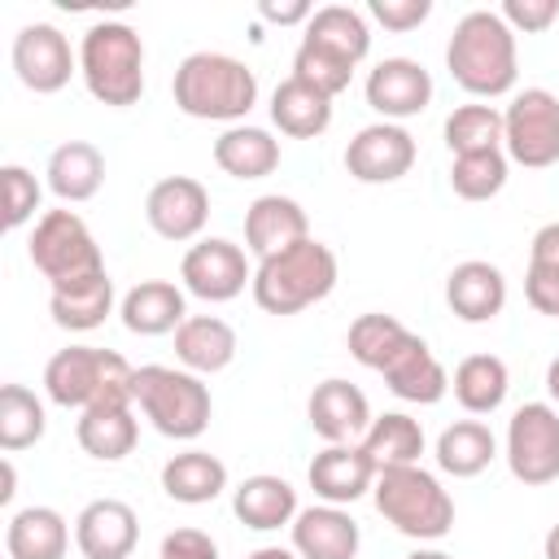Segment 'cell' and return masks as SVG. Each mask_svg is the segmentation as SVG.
Listing matches in <instances>:
<instances>
[{
    "label": "cell",
    "mask_w": 559,
    "mask_h": 559,
    "mask_svg": "<svg viewBox=\"0 0 559 559\" xmlns=\"http://www.w3.org/2000/svg\"><path fill=\"white\" fill-rule=\"evenodd\" d=\"M445 70L467 96H480V100L507 96L515 87V74H520L515 31L502 22L498 9H472L454 22L445 44Z\"/></svg>",
    "instance_id": "cell-1"
},
{
    "label": "cell",
    "mask_w": 559,
    "mask_h": 559,
    "mask_svg": "<svg viewBox=\"0 0 559 559\" xmlns=\"http://www.w3.org/2000/svg\"><path fill=\"white\" fill-rule=\"evenodd\" d=\"M170 96L175 109L201 122H245V114L258 105V74L227 52H188L175 66L170 79Z\"/></svg>",
    "instance_id": "cell-2"
},
{
    "label": "cell",
    "mask_w": 559,
    "mask_h": 559,
    "mask_svg": "<svg viewBox=\"0 0 559 559\" xmlns=\"http://www.w3.org/2000/svg\"><path fill=\"white\" fill-rule=\"evenodd\" d=\"M336 288V253L306 236L297 240L293 249L275 253V258H262L253 266V301L266 310V314H297L314 301H323L328 293Z\"/></svg>",
    "instance_id": "cell-3"
},
{
    "label": "cell",
    "mask_w": 559,
    "mask_h": 559,
    "mask_svg": "<svg viewBox=\"0 0 559 559\" xmlns=\"http://www.w3.org/2000/svg\"><path fill=\"white\" fill-rule=\"evenodd\" d=\"M79 74L100 105L127 109L144 96V39L131 22H92L79 39Z\"/></svg>",
    "instance_id": "cell-4"
},
{
    "label": "cell",
    "mask_w": 559,
    "mask_h": 559,
    "mask_svg": "<svg viewBox=\"0 0 559 559\" xmlns=\"http://www.w3.org/2000/svg\"><path fill=\"white\" fill-rule=\"evenodd\" d=\"M131 397L144 411V419L170 441H197L210 428V415H214L210 384L197 371H183V367H162V362L135 367Z\"/></svg>",
    "instance_id": "cell-5"
},
{
    "label": "cell",
    "mask_w": 559,
    "mask_h": 559,
    "mask_svg": "<svg viewBox=\"0 0 559 559\" xmlns=\"http://www.w3.org/2000/svg\"><path fill=\"white\" fill-rule=\"evenodd\" d=\"M376 511L411 542H441L454 528V498L441 489V480L432 472H424L419 463L411 467H384L376 472L371 485Z\"/></svg>",
    "instance_id": "cell-6"
},
{
    "label": "cell",
    "mask_w": 559,
    "mask_h": 559,
    "mask_svg": "<svg viewBox=\"0 0 559 559\" xmlns=\"http://www.w3.org/2000/svg\"><path fill=\"white\" fill-rule=\"evenodd\" d=\"M131 376H135V367L118 349L66 345L44 367V393H48V402H57L66 411H87L109 397H131Z\"/></svg>",
    "instance_id": "cell-7"
},
{
    "label": "cell",
    "mask_w": 559,
    "mask_h": 559,
    "mask_svg": "<svg viewBox=\"0 0 559 559\" xmlns=\"http://www.w3.org/2000/svg\"><path fill=\"white\" fill-rule=\"evenodd\" d=\"M26 253H31L35 271H39L52 288L105 271L100 245H96L92 227H87L74 210H44V214L35 218V231H31V240H26Z\"/></svg>",
    "instance_id": "cell-8"
},
{
    "label": "cell",
    "mask_w": 559,
    "mask_h": 559,
    "mask_svg": "<svg viewBox=\"0 0 559 559\" xmlns=\"http://www.w3.org/2000/svg\"><path fill=\"white\" fill-rule=\"evenodd\" d=\"M502 153L528 170L559 162V96L550 87H524L511 96L502 109Z\"/></svg>",
    "instance_id": "cell-9"
},
{
    "label": "cell",
    "mask_w": 559,
    "mask_h": 559,
    "mask_svg": "<svg viewBox=\"0 0 559 559\" xmlns=\"http://www.w3.org/2000/svg\"><path fill=\"white\" fill-rule=\"evenodd\" d=\"M507 467L520 485L559 480V411L550 402H524L507 419Z\"/></svg>",
    "instance_id": "cell-10"
},
{
    "label": "cell",
    "mask_w": 559,
    "mask_h": 559,
    "mask_svg": "<svg viewBox=\"0 0 559 559\" xmlns=\"http://www.w3.org/2000/svg\"><path fill=\"white\" fill-rule=\"evenodd\" d=\"M9 57H13V74L22 79V87H31L39 96L61 92L79 74V52L70 48L66 31L52 26V22H26L13 35Z\"/></svg>",
    "instance_id": "cell-11"
},
{
    "label": "cell",
    "mask_w": 559,
    "mask_h": 559,
    "mask_svg": "<svg viewBox=\"0 0 559 559\" xmlns=\"http://www.w3.org/2000/svg\"><path fill=\"white\" fill-rule=\"evenodd\" d=\"M179 280H183V293H192L201 301H231L245 293V284H253V266L236 240L205 236L183 253Z\"/></svg>",
    "instance_id": "cell-12"
},
{
    "label": "cell",
    "mask_w": 559,
    "mask_h": 559,
    "mask_svg": "<svg viewBox=\"0 0 559 559\" xmlns=\"http://www.w3.org/2000/svg\"><path fill=\"white\" fill-rule=\"evenodd\" d=\"M415 166V135L402 122H367L345 144V170L358 183H397Z\"/></svg>",
    "instance_id": "cell-13"
},
{
    "label": "cell",
    "mask_w": 559,
    "mask_h": 559,
    "mask_svg": "<svg viewBox=\"0 0 559 559\" xmlns=\"http://www.w3.org/2000/svg\"><path fill=\"white\" fill-rule=\"evenodd\" d=\"M144 218L162 240H197L210 223V192L192 175H166L144 197Z\"/></svg>",
    "instance_id": "cell-14"
},
{
    "label": "cell",
    "mask_w": 559,
    "mask_h": 559,
    "mask_svg": "<svg viewBox=\"0 0 559 559\" xmlns=\"http://www.w3.org/2000/svg\"><path fill=\"white\" fill-rule=\"evenodd\" d=\"M362 96L380 114V122H402L432 105V74L415 57H384L367 70Z\"/></svg>",
    "instance_id": "cell-15"
},
{
    "label": "cell",
    "mask_w": 559,
    "mask_h": 559,
    "mask_svg": "<svg viewBox=\"0 0 559 559\" xmlns=\"http://www.w3.org/2000/svg\"><path fill=\"white\" fill-rule=\"evenodd\" d=\"M306 419H310L314 437H323L328 445H354L367 437L376 415H371V402L358 384L332 376V380L314 384V393L306 402Z\"/></svg>",
    "instance_id": "cell-16"
},
{
    "label": "cell",
    "mask_w": 559,
    "mask_h": 559,
    "mask_svg": "<svg viewBox=\"0 0 559 559\" xmlns=\"http://www.w3.org/2000/svg\"><path fill=\"white\" fill-rule=\"evenodd\" d=\"M140 542V520L122 498H92L74 515V546L83 559H127Z\"/></svg>",
    "instance_id": "cell-17"
},
{
    "label": "cell",
    "mask_w": 559,
    "mask_h": 559,
    "mask_svg": "<svg viewBox=\"0 0 559 559\" xmlns=\"http://www.w3.org/2000/svg\"><path fill=\"white\" fill-rule=\"evenodd\" d=\"M288 537L297 559H358V546H362L358 520L332 502L301 507L297 520L288 524Z\"/></svg>",
    "instance_id": "cell-18"
},
{
    "label": "cell",
    "mask_w": 559,
    "mask_h": 559,
    "mask_svg": "<svg viewBox=\"0 0 559 559\" xmlns=\"http://www.w3.org/2000/svg\"><path fill=\"white\" fill-rule=\"evenodd\" d=\"M306 236H310V218H306L301 201H293L284 192H262V197L249 201V210H245V249L258 262L293 249Z\"/></svg>",
    "instance_id": "cell-19"
},
{
    "label": "cell",
    "mask_w": 559,
    "mask_h": 559,
    "mask_svg": "<svg viewBox=\"0 0 559 559\" xmlns=\"http://www.w3.org/2000/svg\"><path fill=\"white\" fill-rule=\"evenodd\" d=\"M306 480L314 489L319 502H332V507H349L358 502L362 493H371L376 485V463L371 454L354 441V445H323L310 467H306Z\"/></svg>",
    "instance_id": "cell-20"
},
{
    "label": "cell",
    "mask_w": 559,
    "mask_h": 559,
    "mask_svg": "<svg viewBox=\"0 0 559 559\" xmlns=\"http://www.w3.org/2000/svg\"><path fill=\"white\" fill-rule=\"evenodd\" d=\"M445 306L463 323H489L507 306V275L485 258H467L445 275Z\"/></svg>",
    "instance_id": "cell-21"
},
{
    "label": "cell",
    "mask_w": 559,
    "mask_h": 559,
    "mask_svg": "<svg viewBox=\"0 0 559 559\" xmlns=\"http://www.w3.org/2000/svg\"><path fill=\"white\" fill-rule=\"evenodd\" d=\"M135 397H109V402H96L87 411H79V424H74V437L83 445V454L100 459V463H118L135 450L140 441V424H135Z\"/></svg>",
    "instance_id": "cell-22"
},
{
    "label": "cell",
    "mask_w": 559,
    "mask_h": 559,
    "mask_svg": "<svg viewBox=\"0 0 559 559\" xmlns=\"http://www.w3.org/2000/svg\"><path fill=\"white\" fill-rule=\"evenodd\" d=\"M380 376H384V389L393 397L415 402V406H432L450 393V376H445V367L437 362V354L428 349L424 336H411Z\"/></svg>",
    "instance_id": "cell-23"
},
{
    "label": "cell",
    "mask_w": 559,
    "mask_h": 559,
    "mask_svg": "<svg viewBox=\"0 0 559 559\" xmlns=\"http://www.w3.org/2000/svg\"><path fill=\"white\" fill-rule=\"evenodd\" d=\"M122 328L135 336H166L188 319V293L170 280H140L122 301H118Z\"/></svg>",
    "instance_id": "cell-24"
},
{
    "label": "cell",
    "mask_w": 559,
    "mask_h": 559,
    "mask_svg": "<svg viewBox=\"0 0 559 559\" xmlns=\"http://www.w3.org/2000/svg\"><path fill=\"white\" fill-rule=\"evenodd\" d=\"M236 328L218 314H188L179 328H175V358L183 371H197V376H214L223 367H231L236 358Z\"/></svg>",
    "instance_id": "cell-25"
},
{
    "label": "cell",
    "mask_w": 559,
    "mask_h": 559,
    "mask_svg": "<svg viewBox=\"0 0 559 559\" xmlns=\"http://www.w3.org/2000/svg\"><path fill=\"white\" fill-rule=\"evenodd\" d=\"M231 511L245 528L253 533H271V528H284L297 520V489L284 480V476H271V472H258V476H245L236 489H231Z\"/></svg>",
    "instance_id": "cell-26"
},
{
    "label": "cell",
    "mask_w": 559,
    "mask_h": 559,
    "mask_svg": "<svg viewBox=\"0 0 559 559\" xmlns=\"http://www.w3.org/2000/svg\"><path fill=\"white\" fill-rule=\"evenodd\" d=\"M44 183L57 201L66 205H79V201H92L105 183V157L96 144L87 140H66L48 153V166H44Z\"/></svg>",
    "instance_id": "cell-27"
},
{
    "label": "cell",
    "mask_w": 559,
    "mask_h": 559,
    "mask_svg": "<svg viewBox=\"0 0 559 559\" xmlns=\"http://www.w3.org/2000/svg\"><path fill=\"white\" fill-rule=\"evenodd\" d=\"M271 122L280 127V135L293 140H314L332 127V96L319 92L314 83L288 74L280 79V87L271 92Z\"/></svg>",
    "instance_id": "cell-28"
},
{
    "label": "cell",
    "mask_w": 559,
    "mask_h": 559,
    "mask_svg": "<svg viewBox=\"0 0 559 559\" xmlns=\"http://www.w3.org/2000/svg\"><path fill=\"white\" fill-rule=\"evenodd\" d=\"M214 166L231 179H266L280 166V140L266 127L236 122L214 140Z\"/></svg>",
    "instance_id": "cell-29"
},
{
    "label": "cell",
    "mask_w": 559,
    "mask_h": 559,
    "mask_svg": "<svg viewBox=\"0 0 559 559\" xmlns=\"http://www.w3.org/2000/svg\"><path fill=\"white\" fill-rule=\"evenodd\" d=\"M4 550L9 559H66L70 524L57 507H22L9 515Z\"/></svg>",
    "instance_id": "cell-30"
},
{
    "label": "cell",
    "mask_w": 559,
    "mask_h": 559,
    "mask_svg": "<svg viewBox=\"0 0 559 559\" xmlns=\"http://www.w3.org/2000/svg\"><path fill=\"white\" fill-rule=\"evenodd\" d=\"M48 314L57 328L66 332H92L114 314V280L109 271L74 280V284H57L48 293Z\"/></svg>",
    "instance_id": "cell-31"
},
{
    "label": "cell",
    "mask_w": 559,
    "mask_h": 559,
    "mask_svg": "<svg viewBox=\"0 0 559 559\" xmlns=\"http://www.w3.org/2000/svg\"><path fill=\"white\" fill-rule=\"evenodd\" d=\"M162 489H166L170 502H183V507L214 502L227 489V463L218 454H210V450L170 454L162 463Z\"/></svg>",
    "instance_id": "cell-32"
},
{
    "label": "cell",
    "mask_w": 559,
    "mask_h": 559,
    "mask_svg": "<svg viewBox=\"0 0 559 559\" xmlns=\"http://www.w3.org/2000/svg\"><path fill=\"white\" fill-rule=\"evenodd\" d=\"M432 459H437V467L445 476L467 480V476H480L498 459V441H493L489 424H480V419H454L450 428H441Z\"/></svg>",
    "instance_id": "cell-33"
},
{
    "label": "cell",
    "mask_w": 559,
    "mask_h": 559,
    "mask_svg": "<svg viewBox=\"0 0 559 559\" xmlns=\"http://www.w3.org/2000/svg\"><path fill=\"white\" fill-rule=\"evenodd\" d=\"M450 389H454V402L467 411V415H493L502 402H507V389H511V371L498 354H467L454 376H450Z\"/></svg>",
    "instance_id": "cell-34"
},
{
    "label": "cell",
    "mask_w": 559,
    "mask_h": 559,
    "mask_svg": "<svg viewBox=\"0 0 559 559\" xmlns=\"http://www.w3.org/2000/svg\"><path fill=\"white\" fill-rule=\"evenodd\" d=\"M301 39L306 44H319V48H328V52L354 61V66L371 52V26L349 4H323V9H314L310 22L301 26Z\"/></svg>",
    "instance_id": "cell-35"
},
{
    "label": "cell",
    "mask_w": 559,
    "mask_h": 559,
    "mask_svg": "<svg viewBox=\"0 0 559 559\" xmlns=\"http://www.w3.org/2000/svg\"><path fill=\"white\" fill-rule=\"evenodd\" d=\"M358 445L371 454L376 472H384V467H411L424 454V428L406 411H384V415L371 419V428H367V437Z\"/></svg>",
    "instance_id": "cell-36"
},
{
    "label": "cell",
    "mask_w": 559,
    "mask_h": 559,
    "mask_svg": "<svg viewBox=\"0 0 559 559\" xmlns=\"http://www.w3.org/2000/svg\"><path fill=\"white\" fill-rule=\"evenodd\" d=\"M411 336H415V332H411L406 323H397L393 314L371 310V314H358V319L349 323L345 345H349L354 362H362L367 371H384V367L393 362V354H397Z\"/></svg>",
    "instance_id": "cell-37"
},
{
    "label": "cell",
    "mask_w": 559,
    "mask_h": 559,
    "mask_svg": "<svg viewBox=\"0 0 559 559\" xmlns=\"http://www.w3.org/2000/svg\"><path fill=\"white\" fill-rule=\"evenodd\" d=\"M445 148L454 157L463 153H489V148H502V109L485 105V100H472V105H454L445 127Z\"/></svg>",
    "instance_id": "cell-38"
},
{
    "label": "cell",
    "mask_w": 559,
    "mask_h": 559,
    "mask_svg": "<svg viewBox=\"0 0 559 559\" xmlns=\"http://www.w3.org/2000/svg\"><path fill=\"white\" fill-rule=\"evenodd\" d=\"M44 428H48L44 402L26 384H4L0 389V450L4 454L26 450L44 437Z\"/></svg>",
    "instance_id": "cell-39"
},
{
    "label": "cell",
    "mask_w": 559,
    "mask_h": 559,
    "mask_svg": "<svg viewBox=\"0 0 559 559\" xmlns=\"http://www.w3.org/2000/svg\"><path fill=\"white\" fill-rule=\"evenodd\" d=\"M507 153L502 148H489V153H463L450 162V188L463 197V201H489L507 188Z\"/></svg>",
    "instance_id": "cell-40"
},
{
    "label": "cell",
    "mask_w": 559,
    "mask_h": 559,
    "mask_svg": "<svg viewBox=\"0 0 559 559\" xmlns=\"http://www.w3.org/2000/svg\"><path fill=\"white\" fill-rule=\"evenodd\" d=\"M354 70H358L354 61H345V57L319 48V44H306V39H301L297 52H293V74L306 79V83H314V87L328 92V96H341V92L349 87Z\"/></svg>",
    "instance_id": "cell-41"
},
{
    "label": "cell",
    "mask_w": 559,
    "mask_h": 559,
    "mask_svg": "<svg viewBox=\"0 0 559 559\" xmlns=\"http://www.w3.org/2000/svg\"><path fill=\"white\" fill-rule=\"evenodd\" d=\"M0 192H4V227L9 231L26 227L35 218V210H39V201H44V183L17 162L0 166Z\"/></svg>",
    "instance_id": "cell-42"
},
{
    "label": "cell",
    "mask_w": 559,
    "mask_h": 559,
    "mask_svg": "<svg viewBox=\"0 0 559 559\" xmlns=\"http://www.w3.org/2000/svg\"><path fill=\"white\" fill-rule=\"evenodd\" d=\"M367 13H371L384 31H397V35H402V31H415V26L428 22L432 0H371Z\"/></svg>",
    "instance_id": "cell-43"
},
{
    "label": "cell",
    "mask_w": 559,
    "mask_h": 559,
    "mask_svg": "<svg viewBox=\"0 0 559 559\" xmlns=\"http://www.w3.org/2000/svg\"><path fill=\"white\" fill-rule=\"evenodd\" d=\"M498 13H502V22H507L511 31L537 35V31H546V26L559 17V0H507Z\"/></svg>",
    "instance_id": "cell-44"
},
{
    "label": "cell",
    "mask_w": 559,
    "mask_h": 559,
    "mask_svg": "<svg viewBox=\"0 0 559 559\" xmlns=\"http://www.w3.org/2000/svg\"><path fill=\"white\" fill-rule=\"evenodd\" d=\"M524 297H528V306H533L537 314H555V319H559V266L528 262Z\"/></svg>",
    "instance_id": "cell-45"
},
{
    "label": "cell",
    "mask_w": 559,
    "mask_h": 559,
    "mask_svg": "<svg viewBox=\"0 0 559 559\" xmlns=\"http://www.w3.org/2000/svg\"><path fill=\"white\" fill-rule=\"evenodd\" d=\"M157 559H218V542L201 528H170L162 537Z\"/></svg>",
    "instance_id": "cell-46"
},
{
    "label": "cell",
    "mask_w": 559,
    "mask_h": 559,
    "mask_svg": "<svg viewBox=\"0 0 559 559\" xmlns=\"http://www.w3.org/2000/svg\"><path fill=\"white\" fill-rule=\"evenodd\" d=\"M258 13H262L266 22H275V26H306V22H310V13H314V4H310V0H284V4L262 0V4H258Z\"/></svg>",
    "instance_id": "cell-47"
},
{
    "label": "cell",
    "mask_w": 559,
    "mask_h": 559,
    "mask_svg": "<svg viewBox=\"0 0 559 559\" xmlns=\"http://www.w3.org/2000/svg\"><path fill=\"white\" fill-rule=\"evenodd\" d=\"M528 262H546V266H559V223H546L533 231V245H528Z\"/></svg>",
    "instance_id": "cell-48"
},
{
    "label": "cell",
    "mask_w": 559,
    "mask_h": 559,
    "mask_svg": "<svg viewBox=\"0 0 559 559\" xmlns=\"http://www.w3.org/2000/svg\"><path fill=\"white\" fill-rule=\"evenodd\" d=\"M245 559H297V550H293V546H258V550L245 555Z\"/></svg>",
    "instance_id": "cell-49"
},
{
    "label": "cell",
    "mask_w": 559,
    "mask_h": 559,
    "mask_svg": "<svg viewBox=\"0 0 559 559\" xmlns=\"http://www.w3.org/2000/svg\"><path fill=\"white\" fill-rule=\"evenodd\" d=\"M546 393H550V406L559 411V358H550L546 367Z\"/></svg>",
    "instance_id": "cell-50"
},
{
    "label": "cell",
    "mask_w": 559,
    "mask_h": 559,
    "mask_svg": "<svg viewBox=\"0 0 559 559\" xmlns=\"http://www.w3.org/2000/svg\"><path fill=\"white\" fill-rule=\"evenodd\" d=\"M542 559H559V520L546 528V537H542Z\"/></svg>",
    "instance_id": "cell-51"
},
{
    "label": "cell",
    "mask_w": 559,
    "mask_h": 559,
    "mask_svg": "<svg viewBox=\"0 0 559 559\" xmlns=\"http://www.w3.org/2000/svg\"><path fill=\"white\" fill-rule=\"evenodd\" d=\"M13 485H17V472H13V459H4V489H0V502H13V493H17Z\"/></svg>",
    "instance_id": "cell-52"
},
{
    "label": "cell",
    "mask_w": 559,
    "mask_h": 559,
    "mask_svg": "<svg viewBox=\"0 0 559 559\" xmlns=\"http://www.w3.org/2000/svg\"><path fill=\"white\" fill-rule=\"evenodd\" d=\"M406 559H454V555H445V550H437V546H419V550H411Z\"/></svg>",
    "instance_id": "cell-53"
}]
</instances>
